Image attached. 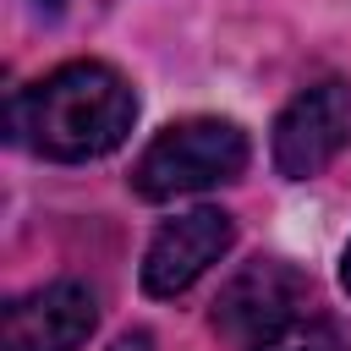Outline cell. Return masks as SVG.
<instances>
[{
  "instance_id": "obj_1",
  "label": "cell",
  "mask_w": 351,
  "mask_h": 351,
  "mask_svg": "<svg viewBox=\"0 0 351 351\" xmlns=\"http://www.w3.org/2000/svg\"><path fill=\"white\" fill-rule=\"evenodd\" d=\"M137 99L104 60H71L11 99V143L44 159H99L132 132Z\"/></svg>"
},
{
  "instance_id": "obj_2",
  "label": "cell",
  "mask_w": 351,
  "mask_h": 351,
  "mask_svg": "<svg viewBox=\"0 0 351 351\" xmlns=\"http://www.w3.org/2000/svg\"><path fill=\"white\" fill-rule=\"evenodd\" d=\"M241 170H247L241 126L197 115V121L165 126L143 148V159L132 165V192L148 197V203H165V197H181V192H203V186L236 181Z\"/></svg>"
},
{
  "instance_id": "obj_3",
  "label": "cell",
  "mask_w": 351,
  "mask_h": 351,
  "mask_svg": "<svg viewBox=\"0 0 351 351\" xmlns=\"http://www.w3.org/2000/svg\"><path fill=\"white\" fill-rule=\"evenodd\" d=\"M302 307H313V280L296 274L280 258H258L247 263L214 302V329L236 346V351H258L280 324H291Z\"/></svg>"
},
{
  "instance_id": "obj_4",
  "label": "cell",
  "mask_w": 351,
  "mask_h": 351,
  "mask_svg": "<svg viewBox=\"0 0 351 351\" xmlns=\"http://www.w3.org/2000/svg\"><path fill=\"white\" fill-rule=\"evenodd\" d=\"M346 143H351V88L335 77L302 88L274 121V165L285 181L318 176Z\"/></svg>"
},
{
  "instance_id": "obj_5",
  "label": "cell",
  "mask_w": 351,
  "mask_h": 351,
  "mask_svg": "<svg viewBox=\"0 0 351 351\" xmlns=\"http://www.w3.org/2000/svg\"><path fill=\"white\" fill-rule=\"evenodd\" d=\"M99 324V302L77 280L38 285L16 296L0 318V351H77Z\"/></svg>"
},
{
  "instance_id": "obj_6",
  "label": "cell",
  "mask_w": 351,
  "mask_h": 351,
  "mask_svg": "<svg viewBox=\"0 0 351 351\" xmlns=\"http://www.w3.org/2000/svg\"><path fill=\"white\" fill-rule=\"evenodd\" d=\"M230 241H236V225L219 208H192V214L170 219L143 252V291L148 296H181L208 263H219L230 252Z\"/></svg>"
},
{
  "instance_id": "obj_7",
  "label": "cell",
  "mask_w": 351,
  "mask_h": 351,
  "mask_svg": "<svg viewBox=\"0 0 351 351\" xmlns=\"http://www.w3.org/2000/svg\"><path fill=\"white\" fill-rule=\"evenodd\" d=\"M258 351H351V346H346L340 324H335L329 313H318V302H313V307H302L291 324H280Z\"/></svg>"
},
{
  "instance_id": "obj_8",
  "label": "cell",
  "mask_w": 351,
  "mask_h": 351,
  "mask_svg": "<svg viewBox=\"0 0 351 351\" xmlns=\"http://www.w3.org/2000/svg\"><path fill=\"white\" fill-rule=\"evenodd\" d=\"M110 351H154V340H148V335L137 329V335H121V340H115Z\"/></svg>"
},
{
  "instance_id": "obj_9",
  "label": "cell",
  "mask_w": 351,
  "mask_h": 351,
  "mask_svg": "<svg viewBox=\"0 0 351 351\" xmlns=\"http://www.w3.org/2000/svg\"><path fill=\"white\" fill-rule=\"evenodd\" d=\"M340 285L351 291V247H346V258H340Z\"/></svg>"
},
{
  "instance_id": "obj_10",
  "label": "cell",
  "mask_w": 351,
  "mask_h": 351,
  "mask_svg": "<svg viewBox=\"0 0 351 351\" xmlns=\"http://www.w3.org/2000/svg\"><path fill=\"white\" fill-rule=\"evenodd\" d=\"M44 5H60V0H44Z\"/></svg>"
}]
</instances>
